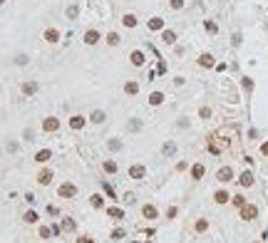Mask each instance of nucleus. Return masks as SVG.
<instances>
[{
    "label": "nucleus",
    "mask_w": 268,
    "mask_h": 243,
    "mask_svg": "<svg viewBox=\"0 0 268 243\" xmlns=\"http://www.w3.org/2000/svg\"><path fill=\"white\" fill-rule=\"evenodd\" d=\"M74 194H77L74 184H65V186H60V196H62V198H70V196H74Z\"/></svg>",
    "instance_id": "1"
},
{
    "label": "nucleus",
    "mask_w": 268,
    "mask_h": 243,
    "mask_svg": "<svg viewBox=\"0 0 268 243\" xmlns=\"http://www.w3.org/2000/svg\"><path fill=\"white\" fill-rule=\"evenodd\" d=\"M256 206H243V211H241V216L246 218V221H251V218H256Z\"/></svg>",
    "instance_id": "2"
},
{
    "label": "nucleus",
    "mask_w": 268,
    "mask_h": 243,
    "mask_svg": "<svg viewBox=\"0 0 268 243\" xmlns=\"http://www.w3.org/2000/svg\"><path fill=\"white\" fill-rule=\"evenodd\" d=\"M231 176H234V171L228 169V166H223V169L219 171V181H231Z\"/></svg>",
    "instance_id": "3"
},
{
    "label": "nucleus",
    "mask_w": 268,
    "mask_h": 243,
    "mask_svg": "<svg viewBox=\"0 0 268 243\" xmlns=\"http://www.w3.org/2000/svg\"><path fill=\"white\" fill-rule=\"evenodd\" d=\"M129 174H132V179H142L144 176V166H132Z\"/></svg>",
    "instance_id": "4"
},
{
    "label": "nucleus",
    "mask_w": 268,
    "mask_h": 243,
    "mask_svg": "<svg viewBox=\"0 0 268 243\" xmlns=\"http://www.w3.org/2000/svg\"><path fill=\"white\" fill-rule=\"evenodd\" d=\"M191 174H194V179H201V176H204V166H201V164H196L194 169H191Z\"/></svg>",
    "instance_id": "5"
},
{
    "label": "nucleus",
    "mask_w": 268,
    "mask_h": 243,
    "mask_svg": "<svg viewBox=\"0 0 268 243\" xmlns=\"http://www.w3.org/2000/svg\"><path fill=\"white\" fill-rule=\"evenodd\" d=\"M144 216L147 218H157V209L154 206H144Z\"/></svg>",
    "instance_id": "6"
},
{
    "label": "nucleus",
    "mask_w": 268,
    "mask_h": 243,
    "mask_svg": "<svg viewBox=\"0 0 268 243\" xmlns=\"http://www.w3.org/2000/svg\"><path fill=\"white\" fill-rule=\"evenodd\" d=\"M241 184H243V186H251V184H253V176H251V174L246 171V174L241 176Z\"/></svg>",
    "instance_id": "7"
},
{
    "label": "nucleus",
    "mask_w": 268,
    "mask_h": 243,
    "mask_svg": "<svg viewBox=\"0 0 268 243\" xmlns=\"http://www.w3.org/2000/svg\"><path fill=\"white\" fill-rule=\"evenodd\" d=\"M216 201H219V203H226V201H228V194H226V191H219V194H216Z\"/></svg>",
    "instance_id": "8"
},
{
    "label": "nucleus",
    "mask_w": 268,
    "mask_h": 243,
    "mask_svg": "<svg viewBox=\"0 0 268 243\" xmlns=\"http://www.w3.org/2000/svg\"><path fill=\"white\" fill-rule=\"evenodd\" d=\"M25 221H27V223H35V221H37V213H35V211H27V213H25Z\"/></svg>",
    "instance_id": "9"
},
{
    "label": "nucleus",
    "mask_w": 268,
    "mask_h": 243,
    "mask_svg": "<svg viewBox=\"0 0 268 243\" xmlns=\"http://www.w3.org/2000/svg\"><path fill=\"white\" fill-rule=\"evenodd\" d=\"M62 228H65V231H72V228H74V221H72V218H65V223H62Z\"/></svg>",
    "instance_id": "10"
},
{
    "label": "nucleus",
    "mask_w": 268,
    "mask_h": 243,
    "mask_svg": "<svg viewBox=\"0 0 268 243\" xmlns=\"http://www.w3.org/2000/svg\"><path fill=\"white\" fill-rule=\"evenodd\" d=\"M109 216H112V218H122V209H114V206H112V209H109Z\"/></svg>",
    "instance_id": "11"
},
{
    "label": "nucleus",
    "mask_w": 268,
    "mask_h": 243,
    "mask_svg": "<svg viewBox=\"0 0 268 243\" xmlns=\"http://www.w3.org/2000/svg\"><path fill=\"white\" fill-rule=\"evenodd\" d=\"M92 206H94V209H100V206H102V196L94 194V196H92Z\"/></svg>",
    "instance_id": "12"
},
{
    "label": "nucleus",
    "mask_w": 268,
    "mask_h": 243,
    "mask_svg": "<svg viewBox=\"0 0 268 243\" xmlns=\"http://www.w3.org/2000/svg\"><path fill=\"white\" fill-rule=\"evenodd\" d=\"M50 179H52V174H50V171H42V174H40V184H47Z\"/></svg>",
    "instance_id": "13"
},
{
    "label": "nucleus",
    "mask_w": 268,
    "mask_h": 243,
    "mask_svg": "<svg viewBox=\"0 0 268 243\" xmlns=\"http://www.w3.org/2000/svg\"><path fill=\"white\" fill-rule=\"evenodd\" d=\"M92 122H104V114H102V112H94V114H92Z\"/></svg>",
    "instance_id": "14"
},
{
    "label": "nucleus",
    "mask_w": 268,
    "mask_h": 243,
    "mask_svg": "<svg viewBox=\"0 0 268 243\" xmlns=\"http://www.w3.org/2000/svg\"><path fill=\"white\" fill-rule=\"evenodd\" d=\"M50 159V152H40V154H37V161H47Z\"/></svg>",
    "instance_id": "15"
},
{
    "label": "nucleus",
    "mask_w": 268,
    "mask_h": 243,
    "mask_svg": "<svg viewBox=\"0 0 268 243\" xmlns=\"http://www.w3.org/2000/svg\"><path fill=\"white\" fill-rule=\"evenodd\" d=\"M87 42H89V45L97 42V32H87Z\"/></svg>",
    "instance_id": "16"
},
{
    "label": "nucleus",
    "mask_w": 268,
    "mask_h": 243,
    "mask_svg": "<svg viewBox=\"0 0 268 243\" xmlns=\"http://www.w3.org/2000/svg\"><path fill=\"white\" fill-rule=\"evenodd\" d=\"M104 169H107V171H117V164H114V161H107Z\"/></svg>",
    "instance_id": "17"
},
{
    "label": "nucleus",
    "mask_w": 268,
    "mask_h": 243,
    "mask_svg": "<svg viewBox=\"0 0 268 243\" xmlns=\"http://www.w3.org/2000/svg\"><path fill=\"white\" fill-rule=\"evenodd\" d=\"M45 129H57V122H52V119H47V122H45Z\"/></svg>",
    "instance_id": "18"
},
{
    "label": "nucleus",
    "mask_w": 268,
    "mask_h": 243,
    "mask_svg": "<svg viewBox=\"0 0 268 243\" xmlns=\"http://www.w3.org/2000/svg\"><path fill=\"white\" fill-rule=\"evenodd\" d=\"M206 226H208L206 221H199V223H196V231H206Z\"/></svg>",
    "instance_id": "19"
},
{
    "label": "nucleus",
    "mask_w": 268,
    "mask_h": 243,
    "mask_svg": "<svg viewBox=\"0 0 268 243\" xmlns=\"http://www.w3.org/2000/svg\"><path fill=\"white\" fill-rule=\"evenodd\" d=\"M132 60L137 62V65H142V55H139V52H134V55H132Z\"/></svg>",
    "instance_id": "20"
},
{
    "label": "nucleus",
    "mask_w": 268,
    "mask_h": 243,
    "mask_svg": "<svg viewBox=\"0 0 268 243\" xmlns=\"http://www.w3.org/2000/svg\"><path fill=\"white\" fill-rule=\"evenodd\" d=\"M50 233H52V228H40V236H42V238H47Z\"/></svg>",
    "instance_id": "21"
},
{
    "label": "nucleus",
    "mask_w": 268,
    "mask_h": 243,
    "mask_svg": "<svg viewBox=\"0 0 268 243\" xmlns=\"http://www.w3.org/2000/svg\"><path fill=\"white\" fill-rule=\"evenodd\" d=\"M134 23H137V20H134L132 15H127V17H124V25H134Z\"/></svg>",
    "instance_id": "22"
},
{
    "label": "nucleus",
    "mask_w": 268,
    "mask_h": 243,
    "mask_svg": "<svg viewBox=\"0 0 268 243\" xmlns=\"http://www.w3.org/2000/svg\"><path fill=\"white\" fill-rule=\"evenodd\" d=\"M47 40H50V42H55V40H57V32H52V30H50V32H47Z\"/></svg>",
    "instance_id": "23"
},
{
    "label": "nucleus",
    "mask_w": 268,
    "mask_h": 243,
    "mask_svg": "<svg viewBox=\"0 0 268 243\" xmlns=\"http://www.w3.org/2000/svg\"><path fill=\"white\" fill-rule=\"evenodd\" d=\"M161 102V95H151V104H159Z\"/></svg>",
    "instance_id": "24"
},
{
    "label": "nucleus",
    "mask_w": 268,
    "mask_h": 243,
    "mask_svg": "<svg viewBox=\"0 0 268 243\" xmlns=\"http://www.w3.org/2000/svg\"><path fill=\"white\" fill-rule=\"evenodd\" d=\"M77 243H94L92 238H77Z\"/></svg>",
    "instance_id": "25"
},
{
    "label": "nucleus",
    "mask_w": 268,
    "mask_h": 243,
    "mask_svg": "<svg viewBox=\"0 0 268 243\" xmlns=\"http://www.w3.org/2000/svg\"><path fill=\"white\" fill-rule=\"evenodd\" d=\"M263 154H268V144H266V146H263Z\"/></svg>",
    "instance_id": "26"
}]
</instances>
